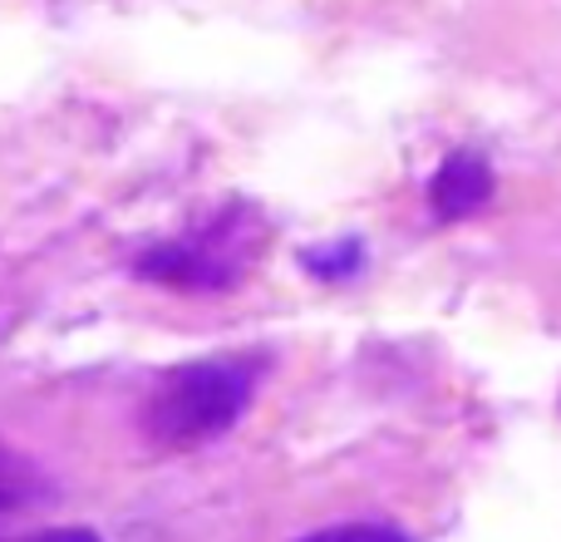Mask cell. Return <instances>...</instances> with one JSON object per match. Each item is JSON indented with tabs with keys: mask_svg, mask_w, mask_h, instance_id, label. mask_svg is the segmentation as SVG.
I'll list each match as a JSON object with an SVG mask.
<instances>
[{
	"mask_svg": "<svg viewBox=\"0 0 561 542\" xmlns=\"http://www.w3.org/2000/svg\"><path fill=\"white\" fill-rule=\"evenodd\" d=\"M262 375H266V360L252 355V350L203 355V360L163 370L144 399V434L158 449H173V454L213 444L252 409Z\"/></svg>",
	"mask_w": 561,
	"mask_h": 542,
	"instance_id": "1",
	"label": "cell"
},
{
	"mask_svg": "<svg viewBox=\"0 0 561 542\" xmlns=\"http://www.w3.org/2000/svg\"><path fill=\"white\" fill-rule=\"evenodd\" d=\"M262 247H266L262 217L252 207H227L213 223L193 227V233L153 242L134 262V276L168 291H232L256 267Z\"/></svg>",
	"mask_w": 561,
	"mask_h": 542,
	"instance_id": "2",
	"label": "cell"
},
{
	"mask_svg": "<svg viewBox=\"0 0 561 542\" xmlns=\"http://www.w3.org/2000/svg\"><path fill=\"white\" fill-rule=\"evenodd\" d=\"M493 188H497L493 163L483 154H473V148H458L428 178V207H434L438 223H458V217L483 213L493 203Z\"/></svg>",
	"mask_w": 561,
	"mask_h": 542,
	"instance_id": "3",
	"label": "cell"
},
{
	"mask_svg": "<svg viewBox=\"0 0 561 542\" xmlns=\"http://www.w3.org/2000/svg\"><path fill=\"white\" fill-rule=\"evenodd\" d=\"M39 498H45V474L25 454L0 444V518L20 513V508H35Z\"/></svg>",
	"mask_w": 561,
	"mask_h": 542,
	"instance_id": "4",
	"label": "cell"
},
{
	"mask_svg": "<svg viewBox=\"0 0 561 542\" xmlns=\"http://www.w3.org/2000/svg\"><path fill=\"white\" fill-rule=\"evenodd\" d=\"M300 267L320 281H350L365 267V242H359V237H340V242L310 247V252H300Z\"/></svg>",
	"mask_w": 561,
	"mask_h": 542,
	"instance_id": "5",
	"label": "cell"
},
{
	"mask_svg": "<svg viewBox=\"0 0 561 542\" xmlns=\"http://www.w3.org/2000/svg\"><path fill=\"white\" fill-rule=\"evenodd\" d=\"M300 542H414V538L394 523H375V518H365V523H330V528H320V533H310Z\"/></svg>",
	"mask_w": 561,
	"mask_h": 542,
	"instance_id": "6",
	"label": "cell"
},
{
	"mask_svg": "<svg viewBox=\"0 0 561 542\" xmlns=\"http://www.w3.org/2000/svg\"><path fill=\"white\" fill-rule=\"evenodd\" d=\"M0 542H99V533H89V528H45V533H30V538H0Z\"/></svg>",
	"mask_w": 561,
	"mask_h": 542,
	"instance_id": "7",
	"label": "cell"
}]
</instances>
